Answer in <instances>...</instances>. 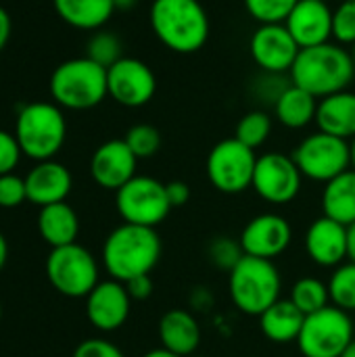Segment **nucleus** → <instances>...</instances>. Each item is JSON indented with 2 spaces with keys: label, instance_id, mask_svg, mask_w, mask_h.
Instances as JSON below:
<instances>
[{
  "label": "nucleus",
  "instance_id": "nucleus-47",
  "mask_svg": "<svg viewBox=\"0 0 355 357\" xmlns=\"http://www.w3.org/2000/svg\"><path fill=\"white\" fill-rule=\"evenodd\" d=\"M349 144H352V167L355 169V138L349 142Z\"/></svg>",
  "mask_w": 355,
  "mask_h": 357
},
{
  "label": "nucleus",
  "instance_id": "nucleus-49",
  "mask_svg": "<svg viewBox=\"0 0 355 357\" xmlns=\"http://www.w3.org/2000/svg\"><path fill=\"white\" fill-rule=\"evenodd\" d=\"M0 318H2V305H0Z\"/></svg>",
  "mask_w": 355,
  "mask_h": 357
},
{
  "label": "nucleus",
  "instance_id": "nucleus-28",
  "mask_svg": "<svg viewBox=\"0 0 355 357\" xmlns=\"http://www.w3.org/2000/svg\"><path fill=\"white\" fill-rule=\"evenodd\" d=\"M295 307L303 314V316H312L324 307H328L331 303V293H328V284L322 282L320 278L308 276V278H299L293 289H291V297H289Z\"/></svg>",
  "mask_w": 355,
  "mask_h": 357
},
{
  "label": "nucleus",
  "instance_id": "nucleus-24",
  "mask_svg": "<svg viewBox=\"0 0 355 357\" xmlns=\"http://www.w3.org/2000/svg\"><path fill=\"white\" fill-rule=\"evenodd\" d=\"M303 320L305 316L295 307L291 299H278L259 316V328L268 341L287 345L297 343L299 333L303 328Z\"/></svg>",
  "mask_w": 355,
  "mask_h": 357
},
{
  "label": "nucleus",
  "instance_id": "nucleus-43",
  "mask_svg": "<svg viewBox=\"0 0 355 357\" xmlns=\"http://www.w3.org/2000/svg\"><path fill=\"white\" fill-rule=\"evenodd\" d=\"M6 259H8V243H6V238L2 236V232H0V272H2V268L6 266Z\"/></svg>",
  "mask_w": 355,
  "mask_h": 357
},
{
  "label": "nucleus",
  "instance_id": "nucleus-41",
  "mask_svg": "<svg viewBox=\"0 0 355 357\" xmlns=\"http://www.w3.org/2000/svg\"><path fill=\"white\" fill-rule=\"evenodd\" d=\"M10 29H13L10 15L6 13L4 6H0V52L4 50V46H6L8 40H10Z\"/></svg>",
  "mask_w": 355,
  "mask_h": 357
},
{
  "label": "nucleus",
  "instance_id": "nucleus-33",
  "mask_svg": "<svg viewBox=\"0 0 355 357\" xmlns=\"http://www.w3.org/2000/svg\"><path fill=\"white\" fill-rule=\"evenodd\" d=\"M123 140L130 146V151L136 155V159H149L161 146V134H159V130L153 128V126H149V123L132 126L128 130V134H126Z\"/></svg>",
  "mask_w": 355,
  "mask_h": 357
},
{
  "label": "nucleus",
  "instance_id": "nucleus-2",
  "mask_svg": "<svg viewBox=\"0 0 355 357\" xmlns=\"http://www.w3.org/2000/svg\"><path fill=\"white\" fill-rule=\"evenodd\" d=\"M355 65L352 52L341 44H320L301 48L291 69V82L316 98H324L347 90L354 82Z\"/></svg>",
  "mask_w": 355,
  "mask_h": 357
},
{
  "label": "nucleus",
  "instance_id": "nucleus-29",
  "mask_svg": "<svg viewBox=\"0 0 355 357\" xmlns=\"http://www.w3.org/2000/svg\"><path fill=\"white\" fill-rule=\"evenodd\" d=\"M331 303L343 312H355V264H341L328 280Z\"/></svg>",
  "mask_w": 355,
  "mask_h": 357
},
{
  "label": "nucleus",
  "instance_id": "nucleus-36",
  "mask_svg": "<svg viewBox=\"0 0 355 357\" xmlns=\"http://www.w3.org/2000/svg\"><path fill=\"white\" fill-rule=\"evenodd\" d=\"M23 201H27L25 178L15 176V174L0 176V207L13 209V207H19Z\"/></svg>",
  "mask_w": 355,
  "mask_h": 357
},
{
  "label": "nucleus",
  "instance_id": "nucleus-34",
  "mask_svg": "<svg viewBox=\"0 0 355 357\" xmlns=\"http://www.w3.org/2000/svg\"><path fill=\"white\" fill-rule=\"evenodd\" d=\"M207 255H209V261L216 266V268H222V270H232L241 257L245 255L243 253V247L241 243H236L234 238H228V236H218L211 241L209 249H207Z\"/></svg>",
  "mask_w": 355,
  "mask_h": 357
},
{
  "label": "nucleus",
  "instance_id": "nucleus-12",
  "mask_svg": "<svg viewBox=\"0 0 355 357\" xmlns=\"http://www.w3.org/2000/svg\"><path fill=\"white\" fill-rule=\"evenodd\" d=\"M303 174L299 172L293 157L282 153H266L257 157L253 174V190L272 205L291 203L301 190Z\"/></svg>",
  "mask_w": 355,
  "mask_h": 357
},
{
  "label": "nucleus",
  "instance_id": "nucleus-9",
  "mask_svg": "<svg viewBox=\"0 0 355 357\" xmlns=\"http://www.w3.org/2000/svg\"><path fill=\"white\" fill-rule=\"evenodd\" d=\"M115 207L123 224L146 228H157L172 211L165 184L138 174L115 192Z\"/></svg>",
  "mask_w": 355,
  "mask_h": 357
},
{
  "label": "nucleus",
  "instance_id": "nucleus-6",
  "mask_svg": "<svg viewBox=\"0 0 355 357\" xmlns=\"http://www.w3.org/2000/svg\"><path fill=\"white\" fill-rule=\"evenodd\" d=\"M282 280L278 268L270 259L243 255L228 272V293L239 312L247 316H262L280 299Z\"/></svg>",
  "mask_w": 355,
  "mask_h": 357
},
{
  "label": "nucleus",
  "instance_id": "nucleus-22",
  "mask_svg": "<svg viewBox=\"0 0 355 357\" xmlns=\"http://www.w3.org/2000/svg\"><path fill=\"white\" fill-rule=\"evenodd\" d=\"M316 123L320 132L354 140L355 138V92L341 90L318 100Z\"/></svg>",
  "mask_w": 355,
  "mask_h": 357
},
{
  "label": "nucleus",
  "instance_id": "nucleus-40",
  "mask_svg": "<svg viewBox=\"0 0 355 357\" xmlns=\"http://www.w3.org/2000/svg\"><path fill=\"white\" fill-rule=\"evenodd\" d=\"M165 190H167V199H169V205L172 209L176 207H182L190 201V186L182 180H172L165 184Z\"/></svg>",
  "mask_w": 355,
  "mask_h": 357
},
{
  "label": "nucleus",
  "instance_id": "nucleus-11",
  "mask_svg": "<svg viewBox=\"0 0 355 357\" xmlns=\"http://www.w3.org/2000/svg\"><path fill=\"white\" fill-rule=\"evenodd\" d=\"M257 155L236 138L218 142L207 157V178L224 195H241L253 184Z\"/></svg>",
  "mask_w": 355,
  "mask_h": 357
},
{
  "label": "nucleus",
  "instance_id": "nucleus-39",
  "mask_svg": "<svg viewBox=\"0 0 355 357\" xmlns=\"http://www.w3.org/2000/svg\"><path fill=\"white\" fill-rule=\"evenodd\" d=\"M126 284V289H128V293H130V297H132V301L136 299V301H144V299H149L151 295H153V278H151V274H146V276H138V278H132V280H128V282H123Z\"/></svg>",
  "mask_w": 355,
  "mask_h": 357
},
{
  "label": "nucleus",
  "instance_id": "nucleus-35",
  "mask_svg": "<svg viewBox=\"0 0 355 357\" xmlns=\"http://www.w3.org/2000/svg\"><path fill=\"white\" fill-rule=\"evenodd\" d=\"M333 38L337 44H355V0H343L333 10Z\"/></svg>",
  "mask_w": 355,
  "mask_h": 357
},
{
  "label": "nucleus",
  "instance_id": "nucleus-13",
  "mask_svg": "<svg viewBox=\"0 0 355 357\" xmlns=\"http://www.w3.org/2000/svg\"><path fill=\"white\" fill-rule=\"evenodd\" d=\"M107 90L109 96L123 107H142L155 96L157 77L140 59L121 56L107 69Z\"/></svg>",
  "mask_w": 355,
  "mask_h": 357
},
{
  "label": "nucleus",
  "instance_id": "nucleus-7",
  "mask_svg": "<svg viewBox=\"0 0 355 357\" xmlns=\"http://www.w3.org/2000/svg\"><path fill=\"white\" fill-rule=\"evenodd\" d=\"M46 276L52 289L69 299H86L100 282L94 255L77 243L56 247L48 253Z\"/></svg>",
  "mask_w": 355,
  "mask_h": 357
},
{
  "label": "nucleus",
  "instance_id": "nucleus-15",
  "mask_svg": "<svg viewBox=\"0 0 355 357\" xmlns=\"http://www.w3.org/2000/svg\"><path fill=\"white\" fill-rule=\"evenodd\" d=\"M293 241V230L289 220L278 213H262L249 220L241 232V247L245 255L259 259H276L282 255Z\"/></svg>",
  "mask_w": 355,
  "mask_h": 357
},
{
  "label": "nucleus",
  "instance_id": "nucleus-44",
  "mask_svg": "<svg viewBox=\"0 0 355 357\" xmlns=\"http://www.w3.org/2000/svg\"><path fill=\"white\" fill-rule=\"evenodd\" d=\"M142 357H180V356H176V354H172V351H167V349L159 347V349H151V351H146Z\"/></svg>",
  "mask_w": 355,
  "mask_h": 357
},
{
  "label": "nucleus",
  "instance_id": "nucleus-46",
  "mask_svg": "<svg viewBox=\"0 0 355 357\" xmlns=\"http://www.w3.org/2000/svg\"><path fill=\"white\" fill-rule=\"evenodd\" d=\"M341 357H355V339L352 341V343H349V347H347V349L343 351V356H341Z\"/></svg>",
  "mask_w": 355,
  "mask_h": 357
},
{
  "label": "nucleus",
  "instance_id": "nucleus-27",
  "mask_svg": "<svg viewBox=\"0 0 355 357\" xmlns=\"http://www.w3.org/2000/svg\"><path fill=\"white\" fill-rule=\"evenodd\" d=\"M322 209L324 215L352 226L355 222V169H347L324 184L322 192Z\"/></svg>",
  "mask_w": 355,
  "mask_h": 357
},
{
  "label": "nucleus",
  "instance_id": "nucleus-30",
  "mask_svg": "<svg viewBox=\"0 0 355 357\" xmlns=\"http://www.w3.org/2000/svg\"><path fill=\"white\" fill-rule=\"evenodd\" d=\"M272 134V119L266 111H251L247 113L239 123H236V132L234 138L239 142H243L249 149H257L262 146L268 136Z\"/></svg>",
  "mask_w": 355,
  "mask_h": 357
},
{
  "label": "nucleus",
  "instance_id": "nucleus-26",
  "mask_svg": "<svg viewBox=\"0 0 355 357\" xmlns=\"http://www.w3.org/2000/svg\"><path fill=\"white\" fill-rule=\"evenodd\" d=\"M274 111H276V119L282 126H287L291 130H301V128L310 126L312 121H316L318 98L314 94H310L308 90L291 84V86L282 88V92L274 100Z\"/></svg>",
  "mask_w": 355,
  "mask_h": 357
},
{
  "label": "nucleus",
  "instance_id": "nucleus-32",
  "mask_svg": "<svg viewBox=\"0 0 355 357\" xmlns=\"http://www.w3.org/2000/svg\"><path fill=\"white\" fill-rule=\"evenodd\" d=\"M299 0H245L247 13L259 23H285Z\"/></svg>",
  "mask_w": 355,
  "mask_h": 357
},
{
  "label": "nucleus",
  "instance_id": "nucleus-38",
  "mask_svg": "<svg viewBox=\"0 0 355 357\" xmlns=\"http://www.w3.org/2000/svg\"><path fill=\"white\" fill-rule=\"evenodd\" d=\"M73 357H126L121 354V349L117 345H113L111 341H105V339H86L82 341L75 351Z\"/></svg>",
  "mask_w": 355,
  "mask_h": 357
},
{
  "label": "nucleus",
  "instance_id": "nucleus-18",
  "mask_svg": "<svg viewBox=\"0 0 355 357\" xmlns=\"http://www.w3.org/2000/svg\"><path fill=\"white\" fill-rule=\"evenodd\" d=\"M285 25L299 48L320 46L333 38V10L322 0H299Z\"/></svg>",
  "mask_w": 355,
  "mask_h": 357
},
{
  "label": "nucleus",
  "instance_id": "nucleus-23",
  "mask_svg": "<svg viewBox=\"0 0 355 357\" xmlns=\"http://www.w3.org/2000/svg\"><path fill=\"white\" fill-rule=\"evenodd\" d=\"M38 232L52 249L73 245L80 234V218L67 201L40 207Z\"/></svg>",
  "mask_w": 355,
  "mask_h": 357
},
{
  "label": "nucleus",
  "instance_id": "nucleus-45",
  "mask_svg": "<svg viewBox=\"0 0 355 357\" xmlns=\"http://www.w3.org/2000/svg\"><path fill=\"white\" fill-rule=\"evenodd\" d=\"M113 2H115V8L117 10H130V8L136 6L138 0H113Z\"/></svg>",
  "mask_w": 355,
  "mask_h": 357
},
{
  "label": "nucleus",
  "instance_id": "nucleus-21",
  "mask_svg": "<svg viewBox=\"0 0 355 357\" xmlns=\"http://www.w3.org/2000/svg\"><path fill=\"white\" fill-rule=\"evenodd\" d=\"M161 347L180 357L195 356L201 343V326L186 310H169L159 320Z\"/></svg>",
  "mask_w": 355,
  "mask_h": 357
},
{
  "label": "nucleus",
  "instance_id": "nucleus-14",
  "mask_svg": "<svg viewBox=\"0 0 355 357\" xmlns=\"http://www.w3.org/2000/svg\"><path fill=\"white\" fill-rule=\"evenodd\" d=\"M251 56L270 75L291 71L299 54V44L291 36L285 23L259 25L251 36Z\"/></svg>",
  "mask_w": 355,
  "mask_h": 357
},
{
  "label": "nucleus",
  "instance_id": "nucleus-3",
  "mask_svg": "<svg viewBox=\"0 0 355 357\" xmlns=\"http://www.w3.org/2000/svg\"><path fill=\"white\" fill-rule=\"evenodd\" d=\"M151 27L165 48L180 54L201 50L209 38V17L199 0H155Z\"/></svg>",
  "mask_w": 355,
  "mask_h": 357
},
{
  "label": "nucleus",
  "instance_id": "nucleus-17",
  "mask_svg": "<svg viewBox=\"0 0 355 357\" xmlns=\"http://www.w3.org/2000/svg\"><path fill=\"white\" fill-rule=\"evenodd\" d=\"M136 163L138 159L126 140H107L90 159V176L100 188L117 192L136 176Z\"/></svg>",
  "mask_w": 355,
  "mask_h": 357
},
{
  "label": "nucleus",
  "instance_id": "nucleus-31",
  "mask_svg": "<svg viewBox=\"0 0 355 357\" xmlns=\"http://www.w3.org/2000/svg\"><path fill=\"white\" fill-rule=\"evenodd\" d=\"M86 56L90 61L98 63L100 67L109 69L111 65H115L123 56L121 54V40L115 33H111V31H96L88 40Z\"/></svg>",
  "mask_w": 355,
  "mask_h": 357
},
{
  "label": "nucleus",
  "instance_id": "nucleus-8",
  "mask_svg": "<svg viewBox=\"0 0 355 357\" xmlns=\"http://www.w3.org/2000/svg\"><path fill=\"white\" fill-rule=\"evenodd\" d=\"M354 341V322L347 312L328 305L305 316L297 347L303 357H341Z\"/></svg>",
  "mask_w": 355,
  "mask_h": 357
},
{
  "label": "nucleus",
  "instance_id": "nucleus-42",
  "mask_svg": "<svg viewBox=\"0 0 355 357\" xmlns=\"http://www.w3.org/2000/svg\"><path fill=\"white\" fill-rule=\"evenodd\" d=\"M347 259L355 264V222L347 226Z\"/></svg>",
  "mask_w": 355,
  "mask_h": 357
},
{
  "label": "nucleus",
  "instance_id": "nucleus-4",
  "mask_svg": "<svg viewBox=\"0 0 355 357\" xmlns=\"http://www.w3.org/2000/svg\"><path fill=\"white\" fill-rule=\"evenodd\" d=\"M15 138L29 159L48 161L65 144L67 121L56 102H27L19 109L15 121Z\"/></svg>",
  "mask_w": 355,
  "mask_h": 357
},
{
  "label": "nucleus",
  "instance_id": "nucleus-16",
  "mask_svg": "<svg viewBox=\"0 0 355 357\" xmlns=\"http://www.w3.org/2000/svg\"><path fill=\"white\" fill-rule=\"evenodd\" d=\"M132 297L123 282L105 280L98 282L86 297V318L100 333L119 331L130 316Z\"/></svg>",
  "mask_w": 355,
  "mask_h": 357
},
{
  "label": "nucleus",
  "instance_id": "nucleus-10",
  "mask_svg": "<svg viewBox=\"0 0 355 357\" xmlns=\"http://www.w3.org/2000/svg\"><path fill=\"white\" fill-rule=\"evenodd\" d=\"M293 159L303 178L326 184L339 174L352 169V144L349 140L326 132H316L299 142Z\"/></svg>",
  "mask_w": 355,
  "mask_h": 357
},
{
  "label": "nucleus",
  "instance_id": "nucleus-25",
  "mask_svg": "<svg viewBox=\"0 0 355 357\" xmlns=\"http://www.w3.org/2000/svg\"><path fill=\"white\" fill-rule=\"evenodd\" d=\"M54 13L75 29H100L117 10L113 0H52Z\"/></svg>",
  "mask_w": 355,
  "mask_h": 357
},
{
  "label": "nucleus",
  "instance_id": "nucleus-19",
  "mask_svg": "<svg viewBox=\"0 0 355 357\" xmlns=\"http://www.w3.org/2000/svg\"><path fill=\"white\" fill-rule=\"evenodd\" d=\"M305 251L316 266L339 268L347 259V226L322 215L305 232Z\"/></svg>",
  "mask_w": 355,
  "mask_h": 357
},
{
  "label": "nucleus",
  "instance_id": "nucleus-1",
  "mask_svg": "<svg viewBox=\"0 0 355 357\" xmlns=\"http://www.w3.org/2000/svg\"><path fill=\"white\" fill-rule=\"evenodd\" d=\"M159 259L161 238L155 228L121 224L103 245V266L119 282L151 274Z\"/></svg>",
  "mask_w": 355,
  "mask_h": 357
},
{
  "label": "nucleus",
  "instance_id": "nucleus-51",
  "mask_svg": "<svg viewBox=\"0 0 355 357\" xmlns=\"http://www.w3.org/2000/svg\"><path fill=\"white\" fill-rule=\"evenodd\" d=\"M322 2H326V0H322Z\"/></svg>",
  "mask_w": 355,
  "mask_h": 357
},
{
  "label": "nucleus",
  "instance_id": "nucleus-50",
  "mask_svg": "<svg viewBox=\"0 0 355 357\" xmlns=\"http://www.w3.org/2000/svg\"><path fill=\"white\" fill-rule=\"evenodd\" d=\"M188 357H205V356H188Z\"/></svg>",
  "mask_w": 355,
  "mask_h": 357
},
{
  "label": "nucleus",
  "instance_id": "nucleus-37",
  "mask_svg": "<svg viewBox=\"0 0 355 357\" xmlns=\"http://www.w3.org/2000/svg\"><path fill=\"white\" fill-rule=\"evenodd\" d=\"M21 155H23V151H21L15 134L0 130V176L13 174L15 167L19 165Z\"/></svg>",
  "mask_w": 355,
  "mask_h": 357
},
{
  "label": "nucleus",
  "instance_id": "nucleus-5",
  "mask_svg": "<svg viewBox=\"0 0 355 357\" xmlns=\"http://www.w3.org/2000/svg\"><path fill=\"white\" fill-rule=\"evenodd\" d=\"M50 96L61 109L86 111L107 96V69L88 56L63 61L50 75Z\"/></svg>",
  "mask_w": 355,
  "mask_h": 357
},
{
  "label": "nucleus",
  "instance_id": "nucleus-20",
  "mask_svg": "<svg viewBox=\"0 0 355 357\" xmlns=\"http://www.w3.org/2000/svg\"><path fill=\"white\" fill-rule=\"evenodd\" d=\"M71 186H73L71 172L54 159L38 161L25 176L27 201L38 207L63 203L69 197Z\"/></svg>",
  "mask_w": 355,
  "mask_h": 357
},
{
  "label": "nucleus",
  "instance_id": "nucleus-48",
  "mask_svg": "<svg viewBox=\"0 0 355 357\" xmlns=\"http://www.w3.org/2000/svg\"><path fill=\"white\" fill-rule=\"evenodd\" d=\"M352 56H354V65H355V44H354V52H352Z\"/></svg>",
  "mask_w": 355,
  "mask_h": 357
}]
</instances>
